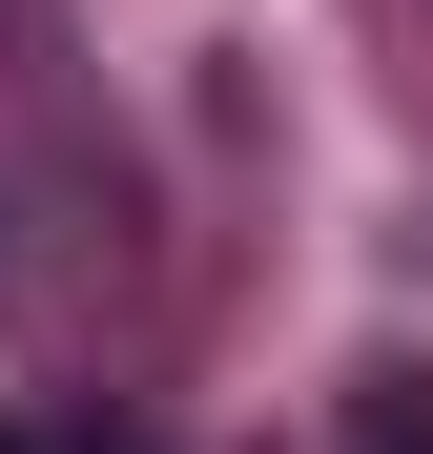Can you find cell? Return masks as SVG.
I'll use <instances>...</instances> for the list:
<instances>
[{
	"label": "cell",
	"instance_id": "cell-1",
	"mask_svg": "<svg viewBox=\"0 0 433 454\" xmlns=\"http://www.w3.org/2000/svg\"><path fill=\"white\" fill-rule=\"evenodd\" d=\"M0 454H21V434H0Z\"/></svg>",
	"mask_w": 433,
	"mask_h": 454
}]
</instances>
